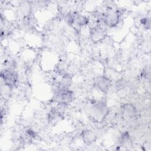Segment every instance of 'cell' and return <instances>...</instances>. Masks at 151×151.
Masks as SVG:
<instances>
[{
	"label": "cell",
	"instance_id": "9c48e42d",
	"mask_svg": "<svg viewBox=\"0 0 151 151\" xmlns=\"http://www.w3.org/2000/svg\"><path fill=\"white\" fill-rule=\"evenodd\" d=\"M83 138L84 142L86 144L89 145L95 140L96 135L94 132L91 130H86L84 132H83Z\"/></svg>",
	"mask_w": 151,
	"mask_h": 151
},
{
	"label": "cell",
	"instance_id": "277c9868",
	"mask_svg": "<svg viewBox=\"0 0 151 151\" xmlns=\"http://www.w3.org/2000/svg\"><path fill=\"white\" fill-rule=\"evenodd\" d=\"M91 111L93 117L99 120L104 118L107 115L108 109L106 103L104 102H97L93 104Z\"/></svg>",
	"mask_w": 151,
	"mask_h": 151
},
{
	"label": "cell",
	"instance_id": "7a4b0ae2",
	"mask_svg": "<svg viewBox=\"0 0 151 151\" xmlns=\"http://www.w3.org/2000/svg\"><path fill=\"white\" fill-rule=\"evenodd\" d=\"M120 15L117 11L108 9L104 14L103 21L106 25L111 28L116 26L119 21Z\"/></svg>",
	"mask_w": 151,
	"mask_h": 151
},
{
	"label": "cell",
	"instance_id": "8992f818",
	"mask_svg": "<svg viewBox=\"0 0 151 151\" xmlns=\"http://www.w3.org/2000/svg\"><path fill=\"white\" fill-rule=\"evenodd\" d=\"M94 85L101 91L107 93L111 86V81L104 76H99L94 79Z\"/></svg>",
	"mask_w": 151,
	"mask_h": 151
},
{
	"label": "cell",
	"instance_id": "30bf717a",
	"mask_svg": "<svg viewBox=\"0 0 151 151\" xmlns=\"http://www.w3.org/2000/svg\"><path fill=\"white\" fill-rule=\"evenodd\" d=\"M150 19L147 18H143L141 19V24L146 28H150Z\"/></svg>",
	"mask_w": 151,
	"mask_h": 151
},
{
	"label": "cell",
	"instance_id": "6da1fadb",
	"mask_svg": "<svg viewBox=\"0 0 151 151\" xmlns=\"http://www.w3.org/2000/svg\"><path fill=\"white\" fill-rule=\"evenodd\" d=\"M73 97V92L64 86L60 88L55 94L56 101L60 104H68L71 101Z\"/></svg>",
	"mask_w": 151,
	"mask_h": 151
},
{
	"label": "cell",
	"instance_id": "52a82bcc",
	"mask_svg": "<svg viewBox=\"0 0 151 151\" xmlns=\"http://www.w3.org/2000/svg\"><path fill=\"white\" fill-rule=\"evenodd\" d=\"M122 116L126 121H131L134 119L137 114L135 107L130 103H126L122 107Z\"/></svg>",
	"mask_w": 151,
	"mask_h": 151
},
{
	"label": "cell",
	"instance_id": "ba28073f",
	"mask_svg": "<svg viewBox=\"0 0 151 151\" xmlns=\"http://www.w3.org/2000/svg\"><path fill=\"white\" fill-rule=\"evenodd\" d=\"M88 23V19L85 15L82 14L73 12L72 14V22L71 25L75 24L78 27H83Z\"/></svg>",
	"mask_w": 151,
	"mask_h": 151
},
{
	"label": "cell",
	"instance_id": "3957f363",
	"mask_svg": "<svg viewBox=\"0 0 151 151\" xmlns=\"http://www.w3.org/2000/svg\"><path fill=\"white\" fill-rule=\"evenodd\" d=\"M1 77L5 84L9 87H14L18 80V74L9 69H5L2 71Z\"/></svg>",
	"mask_w": 151,
	"mask_h": 151
},
{
	"label": "cell",
	"instance_id": "5b68a950",
	"mask_svg": "<svg viewBox=\"0 0 151 151\" xmlns=\"http://www.w3.org/2000/svg\"><path fill=\"white\" fill-rule=\"evenodd\" d=\"M105 29L99 25H96L90 29V37L94 42H99L102 41L106 37Z\"/></svg>",
	"mask_w": 151,
	"mask_h": 151
}]
</instances>
